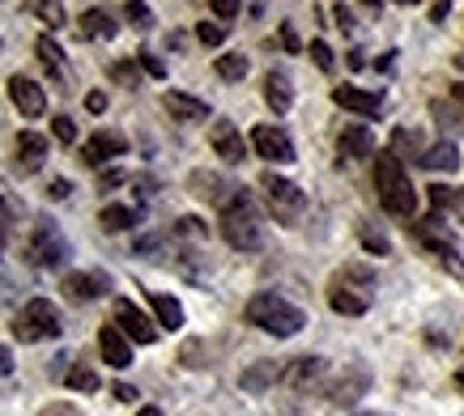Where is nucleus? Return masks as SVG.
I'll return each instance as SVG.
<instances>
[{"label": "nucleus", "instance_id": "0eeeda50", "mask_svg": "<svg viewBox=\"0 0 464 416\" xmlns=\"http://www.w3.org/2000/svg\"><path fill=\"white\" fill-rule=\"evenodd\" d=\"M413 238H418V242H422V247L430 251V255H435L448 272H456V277L464 272L460 255H456V238L448 234V225H443V217H439V213H430V217H422V222H413Z\"/></svg>", "mask_w": 464, "mask_h": 416}, {"label": "nucleus", "instance_id": "aec40b11", "mask_svg": "<svg viewBox=\"0 0 464 416\" xmlns=\"http://www.w3.org/2000/svg\"><path fill=\"white\" fill-rule=\"evenodd\" d=\"M337 149L341 157H350V162H362V157H371L375 153V137H371V128L366 124H345L337 137Z\"/></svg>", "mask_w": 464, "mask_h": 416}, {"label": "nucleus", "instance_id": "c85d7f7f", "mask_svg": "<svg viewBox=\"0 0 464 416\" xmlns=\"http://www.w3.org/2000/svg\"><path fill=\"white\" fill-rule=\"evenodd\" d=\"M137 222H141V213H137V208H128V204H107L99 213V225L107 230V234H124V230H132Z\"/></svg>", "mask_w": 464, "mask_h": 416}, {"label": "nucleus", "instance_id": "7ed1b4c3", "mask_svg": "<svg viewBox=\"0 0 464 416\" xmlns=\"http://www.w3.org/2000/svg\"><path fill=\"white\" fill-rule=\"evenodd\" d=\"M375 187H380V204L392 213V217H413L418 213V192L409 183L405 166L392 149L375 157Z\"/></svg>", "mask_w": 464, "mask_h": 416}, {"label": "nucleus", "instance_id": "423d86ee", "mask_svg": "<svg viewBox=\"0 0 464 416\" xmlns=\"http://www.w3.org/2000/svg\"><path fill=\"white\" fill-rule=\"evenodd\" d=\"M30 260L47 272H60L69 264V238L60 234V225L52 217H39L34 230H30Z\"/></svg>", "mask_w": 464, "mask_h": 416}, {"label": "nucleus", "instance_id": "37998d69", "mask_svg": "<svg viewBox=\"0 0 464 416\" xmlns=\"http://www.w3.org/2000/svg\"><path fill=\"white\" fill-rule=\"evenodd\" d=\"M243 5H235V0H213V17H239Z\"/></svg>", "mask_w": 464, "mask_h": 416}, {"label": "nucleus", "instance_id": "5fc2aeb1", "mask_svg": "<svg viewBox=\"0 0 464 416\" xmlns=\"http://www.w3.org/2000/svg\"><path fill=\"white\" fill-rule=\"evenodd\" d=\"M448 9H451V5H430V22H443V17H448Z\"/></svg>", "mask_w": 464, "mask_h": 416}, {"label": "nucleus", "instance_id": "ea45409f", "mask_svg": "<svg viewBox=\"0 0 464 416\" xmlns=\"http://www.w3.org/2000/svg\"><path fill=\"white\" fill-rule=\"evenodd\" d=\"M137 64H141V69L150 72V77H158V81L167 77V64H162V60H158V56H150V52H141V56H137Z\"/></svg>", "mask_w": 464, "mask_h": 416}, {"label": "nucleus", "instance_id": "bb28decb", "mask_svg": "<svg viewBox=\"0 0 464 416\" xmlns=\"http://www.w3.org/2000/svg\"><path fill=\"white\" fill-rule=\"evenodd\" d=\"M77 26H82V34L85 39H115V30H120V22H115L107 9H85L82 17H77Z\"/></svg>", "mask_w": 464, "mask_h": 416}, {"label": "nucleus", "instance_id": "052dcab7", "mask_svg": "<svg viewBox=\"0 0 464 416\" xmlns=\"http://www.w3.org/2000/svg\"><path fill=\"white\" fill-rule=\"evenodd\" d=\"M362 416H380V412H362Z\"/></svg>", "mask_w": 464, "mask_h": 416}, {"label": "nucleus", "instance_id": "c756f323", "mask_svg": "<svg viewBox=\"0 0 464 416\" xmlns=\"http://www.w3.org/2000/svg\"><path fill=\"white\" fill-rule=\"evenodd\" d=\"M213 69H218L222 81H243V77H247V56H243V52H226V56H218Z\"/></svg>", "mask_w": 464, "mask_h": 416}, {"label": "nucleus", "instance_id": "393cba45", "mask_svg": "<svg viewBox=\"0 0 464 416\" xmlns=\"http://www.w3.org/2000/svg\"><path fill=\"white\" fill-rule=\"evenodd\" d=\"M328 306H333L337 315L358 319V315H366V310H371V298H366L362 289H350V285H333V289H328Z\"/></svg>", "mask_w": 464, "mask_h": 416}, {"label": "nucleus", "instance_id": "4c0bfd02", "mask_svg": "<svg viewBox=\"0 0 464 416\" xmlns=\"http://www.w3.org/2000/svg\"><path fill=\"white\" fill-rule=\"evenodd\" d=\"M307 52H311V60H315V69H320V72H333V47H328V43L315 39Z\"/></svg>", "mask_w": 464, "mask_h": 416}, {"label": "nucleus", "instance_id": "f8f14e48", "mask_svg": "<svg viewBox=\"0 0 464 416\" xmlns=\"http://www.w3.org/2000/svg\"><path fill=\"white\" fill-rule=\"evenodd\" d=\"M366 387H371V370H366L362 361H350V365H345V370L333 378V387H328V400L345 408V403H353Z\"/></svg>", "mask_w": 464, "mask_h": 416}, {"label": "nucleus", "instance_id": "412c9836", "mask_svg": "<svg viewBox=\"0 0 464 416\" xmlns=\"http://www.w3.org/2000/svg\"><path fill=\"white\" fill-rule=\"evenodd\" d=\"M188 183H192V195H197V200H209V204H218V208H226V200L235 195V183H226L222 175H213V170H197Z\"/></svg>", "mask_w": 464, "mask_h": 416}, {"label": "nucleus", "instance_id": "f704fd0d", "mask_svg": "<svg viewBox=\"0 0 464 416\" xmlns=\"http://www.w3.org/2000/svg\"><path fill=\"white\" fill-rule=\"evenodd\" d=\"M52 132H56L60 145H72V140H77V119H72V115H56V119H52Z\"/></svg>", "mask_w": 464, "mask_h": 416}, {"label": "nucleus", "instance_id": "bf43d9fd", "mask_svg": "<svg viewBox=\"0 0 464 416\" xmlns=\"http://www.w3.org/2000/svg\"><path fill=\"white\" fill-rule=\"evenodd\" d=\"M456 387H464V374H456Z\"/></svg>", "mask_w": 464, "mask_h": 416}, {"label": "nucleus", "instance_id": "72a5a7b5", "mask_svg": "<svg viewBox=\"0 0 464 416\" xmlns=\"http://www.w3.org/2000/svg\"><path fill=\"white\" fill-rule=\"evenodd\" d=\"M111 81H120V85H137L141 81V64H128V60H120V64H111Z\"/></svg>", "mask_w": 464, "mask_h": 416}, {"label": "nucleus", "instance_id": "603ef678", "mask_svg": "<svg viewBox=\"0 0 464 416\" xmlns=\"http://www.w3.org/2000/svg\"><path fill=\"white\" fill-rule=\"evenodd\" d=\"M337 26L345 30V34H353V14L345 9V5H337Z\"/></svg>", "mask_w": 464, "mask_h": 416}, {"label": "nucleus", "instance_id": "f03ea898", "mask_svg": "<svg viewBox=\"0 0 464 416\" xmlns=\"http://www.w3.org/2000/svg\"><path fill=\"white\" fill-rule=\"evenodd\" d=\"M243 315H247V323H252V327H260V332H268V336H277V340H290V336H298L303 327H307V315H303L295 302H285L282 293H273V289L256 293Z\"/></svg>", "mask_w": 464, "mask_h": 416}, {"label": "nucleus", "instance_id": "cd10ccee", "mask_svg": "<svg viewBox=\"0 0 464 416\" xmlns=\"http://www.w3.org/2000/svg\"><path fill=\"white\" fill-rule=\"evenodd\" d=\"M150 310H154L158 327H167V332H179L183 327V306L170 293H150Z\"/></svg>", "mask_w": 464, "mask_h": 416}, {"label": "nucleus", "instance_id": "a19ab883", "mask_svg": "<svg viewBox=\"0 0 464 416\" xmlns=\"http://www.w3.org/2000/svg\"><path fill=\"white\" fill-rule=\"evenodd\" d=\"M341 277H345V280H362V285H371V280H375V272H371L366 264H345V268H341Z\"/></svg>", "mask_w": 464, "mask_h": 416}, {"label": "nucleus", "instance_id": "7c9ffc66", "mask_svg": "<svg viewBox=\"0 0 464 416\" xmlns=\"http://www.w3.org/2000/svg\"><path fill=\"white\" fill-rule=\"evenodd\" d=\"M64 383H69V391H85V395H90V391H99V374H94V370H85V365H72L69 374H64Z\"/></svg>", "mask_w": 464, "mask_h": 416}, {"label": "nucleus", "instance_id": "09e8293b", "mask_svg": "<svg viewBox=\"0 0 464 416\" xmlns=\"http://www.w3.org/2000/svg\"><path fill=\"white\" fill-rule=\"evenodd\" d=\"M282 47H285V52H303V43H298L295 26H282Z\"/></svg>", "mask_w": 464, "mask_h": 416}, {"label": "nucleus", "instance_id": "2eb2a0df", "mask_svg": "<svg viewBox=\"0 0 464 416\" xmlns=\"http://www.w3.org/2000/svg\"><path fill=\"white\" fill-rule=\"evenodd\" d=\"M333 102L345 107V111H353V115H362V119H375V115L383 111V94L358 90V85H337V90H333Z\"/></svg>", "mask_w": 464, "mask_h": 416}, {"label": "nucleus", "instance_id": "20e7f679", "mask_svg": "<svg viewBox=\"0 0 464 416\" xmlns=\"http://www.w3.org/2000/svg\"><path fill=\"white\" fill-rule=\"evenodd\" d=\"M64 332V323H60V310L56 302H47V298H30L22 310H17L14 319V336L22 345H39V340H56Z\"/></svg>", "mask_w": 464, "mask_h": 416}, {"label": "nucleus", "instance_id": "de8ad7c7", "mask_svg": "<svg viewBox=\"0 0 464 416\" xmlns=\"http://www.w3.org/2000/svg\"><path fill=\"white\" fill-rule=\"evenodd\" d=\"M85 111H107V94H99V90H94V94H85Z\"/></svg>", "mask_w": 464, "mask_h": 416}, {"label": "nucleus", "instance_id": "dca6fc26", "mask_svg": "<svg viewBox=\"0 0 464 416\" xmlns=\"http://www.w3.org/2000/svg\"><path fill=\"white\" fill-rule=\"evenodd\" d=\"M99 353L107 357L111 370H128V365H132V340H128L115 323H102L99 327Z\"/></svg>", "mask_w": 464, "mask_h": 416}, {"label": "nucleus", "instance_id": "9d476101", "mask_svg": "<svg viewBox=\"0 0 464 416\" xmlns=\"http://www.w3.org/2000/svg\"><path fill=\"white\" fill-rule=\"evenodd\" d=\"M115 327L132 340V345H154L158 327L150 323V315H141V306L128 302V298H115Z\"/></svg>", "mask_w": 464, "mask_h": 416}, {"label": "nucleus", "instance_id": "58836bf2", "mask_svg": "<svg viewBox=\"0 0 464 416\" xmlns=\"http://www.w3.org/2000/svg\"><path fill=\"white\" fill-rule=\"evenodd\" d=\"M30 9H34V14L43 17V22H47V26L52 30H60L64 26V9H60V5H30Z\"/></svg>", "mask_w": 464, "mask_h": 416}, {"label": "nucleus", "instance_id": "8fccbe9b", "mask_svg": "<svg viewBox=\"0 0 464 416\" xmlns=\"http://www.w3.org/2000/svg\"><path fill=\"white\" fill-rule=\"evenodd\" d=\"M162 247V234H145V238H137V255H145V251H158Z\"/></svg>", "mask_w": 464, "mask_h": 416}, {"label": "nucleus", "instance_id": "c03bdc74", "mask_svg": "<svg viewBox=\"0 0 464 416\" xmlns=\"http://www.w3.org/2000/svg\"><path fill=\"white\" fill-rule=\"evenodd\" d=\"M111 395H115L120 403H132V400H137V387H132V383H115Z\"/></svg>", "mask_w": 464, "mask_h": 416}, {"label": "nucleus", "instance_id": "a211bd4d", "mask_svg": "<svg viewBox=\"0 0 464 416\" xmlns=\"http://www.w3.org/2000/svg\"><path fill=\"white\" fill-rule=\"evenodd\" d=\"M47 162V137L26 128V132H17V170L22 175H34V170Z\"/></svg>", "mask_w": 464, "mask_h": 416}, {"label": "nucleus", "instance_id": "ddd939ff", "mask_svg": "<svg viewBox=\"0 0 464 416\" xmlns=\"http://www.w3.org/2000/svg\"><path fill=\"white\" fill-rule=\"evenodd\" d=\"M9 98H14V107L26 119H43V111H47V94H43L39 81H30V77H9Z\"/></svg>", "mask_w": 464, "mask_h": 416}, {"label": "nucleus", "instance_id": "6e6d98bb", "mask_svg": "<svg viewBox=\"0 0 464 416\" xmlns=\"http://www.w3.org/2000/svg\"><path fill=\"white\" fill-rule=\"evenodd\" d=\"M451 98H456V102H460V107H464V81H456V85H451Z\"/></svg>", "mask_w": 464, "mask_h": 416}, {"label": "nucleus", "instance_id": "6e6552de", "mask_svg": "<svg viewBox=\"0 0 464 416\" xmlns=\"http://www.w3.org/2000/svg\"><path fill=\"white\" fill-rule=\"evenodd\" d=\"M252 153L256 157H265V162H295V140L290 132L277 124H256L252 128Z\"/></svg>", "mask_w": 464, "mask_h": 416}, {"label": "nucleus", "instance_id": "3c124183", "mask_svg": "<svg viewBox=\"0 0 464 416\" xmlns=\"http://www.w3.org/2000/svg\"><path fill=\"white\" fill-rule=\"evenodd\" d=\"M39 416H77V408H72V403H52V408H43Z\"/></svg>", "mask_w": 464, "mask_h": 416}, {"label": "nucleus", "instance_id": "c9c22d12", "mask_svg": "<svg viewBox=\"0 0 464 416\" xmlns=\"http://www.w3.org/2000/svg\"><path fill=\"white\" fill-rule=\"evenodd\" d=\"M209 234V225L200 222V217H179L175 222V238H205Z\"/></svg>", "mask_w": 464, "mask_h": 416}, {"label": "nucleus", "instance_id": "49530a36", "mask_svg": "<svg viewBox=\"0 0 464 416\" xmlns=\"http://www.w3.org/2000/svg\"><path fill=\"white\" fill-rule=\"evenodd\" d=\"M451 200H456V192H451V187H430V204H435V208L451 204Z\"/></svg>", "mask_w": 464, "mask_h": 416}, {"label": "nucleus", "instance_id": "39448f33", "mask_svg": "<svg viewBox=\"0 0 464 416\" xmlns=\"http://www.w3.org/2000/svg\"><path fill=\"white\" fill-rule=\"evenodd\" d=\"M260 187H265L268 208H273V217H277L282 225H295L298 217H303V208H307V195H303V187H298L295 179H285V175H277V170H265Z\"/></svg>", "mask_w": 464, "mask_h": 416}, {"label": "nucleus", "instance_id": "864d4df0", "mask_svg": "<svg viewBox=\"0 0 464 416\" xmlns=\"http://www.w3.org/2000/svg\"><path fill=\"white\" fill-rule=\"evenodd\" d=\"M0 374H14V353L0 345Z\"/></svg>", "mask_w": 464, "mask_h": 416}, {"label": "nucleus", "instance_id": "2f4dec72", "mask_svg": "<svg viewBox=\"0 0 464 416\" xmlns=\"http://www.w3.org/2000/svg\"><path fill=\"white\" fill-rule=\"evenodd\" d=\"M358 238H362V247L371 251V255H388V251H392V242H388V238L383 234H375V230H371V225H358Z\"/></svg>", "mask_w": 464, "mask_h": 416}, {"label": "nucleus", "instance_id": "4d7b16f0", "mask_svg": "<svg viewBox=\"0 0 464 416\" xmlns=\"http://www.w3.org/2000/svg\"><path fill=\"white\" fill-rule=\"evenodd\" d=\"M137 416H162V408H154V403H150V408H141Z\"/></svg>", "mask_w": 464, "mask_h": 416}, {"label": "nucleus", "instance_id": "b1692460", "mask_svg": "<svg viewBox=\"0 0 464 416\" xmlns=\"http://www.w3.org/2000/svg\"><path fill=\"white\" fill-rule=\"evenodd\" d=\"M418 162H422V170H448V175H456L460 170V145L456 140H435Z\"/></svg>", "mask_w": 464, "mask_h": 416}, {"label": "nucleus", "instance_id": "4468645a", "mask_svg": "<svg viewBox=\"0 0 464 416\" xmlns=\"http://www.w3.org/2000/svg\"><path fill=\"white\" fill-rule=\"evenodd\" d=\"M209 145H213V153L222 157L226 166H239L243 157H247V145H243L239 128L230 124V119H218V124L209 128Z\"/></svg>", "mask_w": 464, "mask_h": 416}, {"label": "nucleus", "instance_id": "e433bc0d", "mask_svg": "<svg viewBox=\"0 0 464 416\" xmlns=\"http://www.w3.org/2000/svg\"><path fill=\"white\" fill-rule=\"evenodd\" d=\"M124 14H128V22H132V26H154V9H150V5H137V0H128L124 5Z\"/></svg>", "mask_w": 464, "mask_h": 416}, {"label": "nucleus", "instance_id": "5701e85b", "mask_svg": "<svg viewBox=\"0 0 464 416\" xmlns=\"http://www.w3.org/2000/svg\"><path fill=\"white\" fill-rule=\"evenodd\" d=\"M282 361H256V365H247L239 374V387L252 391V395H260V391H268L273 383H282Z\"/></svg>", "mask_w": 464, "mask_h": 416}, {"label": "nucleus", "instance_id": "f3484780", "mask_svg": "<svg viewBox=\"0 0 464 416\" xmlns=\"http://www.w3.org/2000/svg\"><path fill=\"white\" fill-rule=\"evenodd\" d=\"M102 293H107V277H102V272H69V277H64V298H69L72 306L94 302Z\"/></svg>", "mask_w": 464, "mask_h": 416}, {"label": "nucleus", "instance_id": "a878e982", "mask_svg": "<svg viewBox=\"0 0 464 416\" xmlns=\"http://www.w3.org/2000/svg\"><path fill=\"white\" fill-rule=\"evenodd\" d=\"M34 56H39V64L47 69L52 81H64V47H60L52 34H39V39H34Z\"/></svg>", "mask_w": 464, "mask_h": 416}, {"label": "nucleus", "instance_id": "1a4fd4ad", "mask_svg": "<svg viewBox=\"0 0 464 416\" xmlns=\"http://www.w3.org/2000/svg\"><path fill=\"white\" fill-rule=\"evenodd\" d=\"M324 374H328V361L320 357V353H303V357L285 361L282 370V383L290 391H315L324 383Z\"/></svg>", "mask_w": 464, "mask_h": 416}, {"label": "nucleus", "instance_id": "473e14b6", "mask_svg": "<svg viewBox=\"0 0 464 416\" xmlns=\"http://www.w3.org/2000/svg\"><path fill=\"white\" fill-rule=\"evenodd\" d=\"M197 39L205 43V47H222V43H226V26H222V22H200Z\"/></svg>", "mask_w": 464, "mask_h": 416}, {"label": "nucleus", "instance_id": "a18cd8bd", "mask_svg": "<svg viewBox=\"0 0 464 416\" xmlns=\"http://www.w3.org/2000/svg\"><path fill=\"white\" fill-rule=\"evenodd\" d=\"M47 195H52V200H69V195H72L69 179H52V187H47Z\"/></svg>", "mask_w": 464, "mask_h": 416}, {"label": "nucleus", "instance_id": "4be33fe9", "mask_svg": "<svg viewBox=\"0 0 464 416\" xmlns=\"http://www.w3.org/2000/svg\"><path fill=\"white\" fill-rule=\"evenodd\" d=\"M265 102L273 115H285L290 107H295V85H290V77H285L282 69H268L265 72Z\"/></svg>", "mask_w": 464, "mask_h": 416}, {"label": "nucleus", "instance_id": "13d9d810", "mask_svg": "<svg viewBox=\"0 0 464 416\" xmlns=\"http://www.w3.org/2000/svg\"><path fill=\"white\" fill-rule=\"evenodd\" d=\"M0 217H9V204H5V195H0Z\"/></svg>", "mask_w": 464, "mask_h": 416}, {"label": "nucleus", "instance_id": "6ab92c4d", "mask_svg": "<svg viewBox=\"0 0 464 416\" xmlns=\"http://www.w3.org/2000/svg\"><path fill=\"white\" fill-rule=\"evenodd\" d=\"M162 107H167V115H175L179 124L209 119V102H200V98H192V94H179V90H167V94H162Z\"/></svg>", "mask_w": 464, "mask_h": 416}, {"label": "nucleus", "instance_id": "f257e3e1", "mask_svg": "<svg viewBox=\"0 0 464 416\" xmlns=\"http://www.w3.org/2000/svg\"><path fill=\"white\" fill-rule=\"evenodd\" d=\"M218 230L235 251H260L265 247V222H260V208H256L247 187H235V195L226 200Z\"/></svg>", "mask_w": 464, "mask_h": 416}, {"label": "nucleus", "instance_id": "79ce46f5", "mask_svg": "<svg viewBox=\"0 0 464 416\" xmlns=\"http://www.w3.org/2000/svg\"><path fill=\"white\" fill-rule=\"evenodd\" d=\"M124 179H128L124 170H102V179H99V187H102V192H115V187H120V183H124Z\"/></svg>", "mask_w": 464, "mask_h": 416}, {"label": "nucleus", "instance_id": "9b49d317", "mask_svg": "<svg viewBox=\"0 0 464 416\" xmlns=\"http://www.w3.org/2000/svg\"><path fill=\"white\" fill-rule=\"evenodd\" d=\"M120 153H128V140H124V132H115V128H102V132H94V137L82 145L85 166H107Z\"/></svg>", "mask_w": 464, "mask_h": 416}]
</instances>
